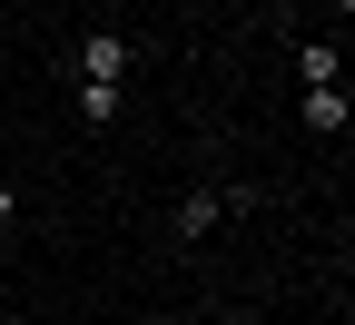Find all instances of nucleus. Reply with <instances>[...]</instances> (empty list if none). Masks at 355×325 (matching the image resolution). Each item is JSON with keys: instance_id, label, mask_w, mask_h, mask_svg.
<instances>
[{"instance_id": "obj_1", "label": "nucleus", "mask_w": 355, "mask_h": 325, "mask_svg": "<svg viewBox=\"0 0 355 325\" xmlns=\"http://www.w3.org/2000/svg\"><path fill=\"white\" fill-rule=\"evenodd\" d=\"M79 79H128V39L119 30H89L79 39Z\"/></svg>"}, {"instance_id": "obj_2", "label": "nucleus", "mask_w": 355, "mask_h": 325, "mask_svg": "<svg viewBox=\"0 0 355 325\" xmlns=\"http://www.w3.org/2000/svg\"><path fill=\"white\" fill-rule=\"evenodd\" d=\"M217 217H227V188H198V197H178V217H168V227H178V237H207Z\"/></svg>"}, {"instance_id": "obj_3", "label": "nucleus", "mask_w": 355, "mask_h": 325, "mask_svg": "<svg viewBox=\"0 0 355 325\" xmlns=\"http://www.w3.org/2000/svg\"><path fill=\"white\" fill-rule=\"evenodd\" d=\"M306 128H316V138H345V79L306 89Z\"/></svg>"}, {"instance_id": "obj_4", "label": "nucleus", "mask_w": 355, "mask_h": 325, "mask_svg": "<svg viewBox=\"0 0 355 325\" xmlns=\"http://www.w3.org/2000/svg\"><path fill=\"white\" fill-rule=\"evenodd\" d=\"M79 118L109 128V118H119V79H79Z\"/></svg>"}, {"instance_id": "obj_5", "label": "nucleus", "mask_w": 355, "mask_h": 325, "mask_svg": "<svg viewBox=\"0 0 355 325\" xmlns=\"http://www.w3.org/2000/svg\"><path fill=\"white\" fill-rule=\"evenodd\" d=\"M296 69H306V89H326V79H345V69H336V39H306V50H296Z\"/></svg>"}, {"instance_id": "obj_6", "label": "nucleus", "mask_w": 355, "mask_h": 325, "mask_svg": "<svg viewBox=\"0 0 355 325\" xmlns=\"http://www.w3.org/2000/svg\"><path fill=\"white\" fill-rule=\"evenodd\" d=\"M10 217H20V188H10V177H0V227H10Z\"/></svg>"}, {"instance_id": "obj_7", "label": "nucleus", "mask_w": 355, "mask_h": 325, "mask_svg": "<svg viewBox=\"0 0 355 325\" xmlns=\"http://www.w3.org/2000/svg\"><path fill=\"white\" fill-rule=\"evenodd\" d=\"M99 325H128V315H99Z\"/></svg>"}]
</instances>
